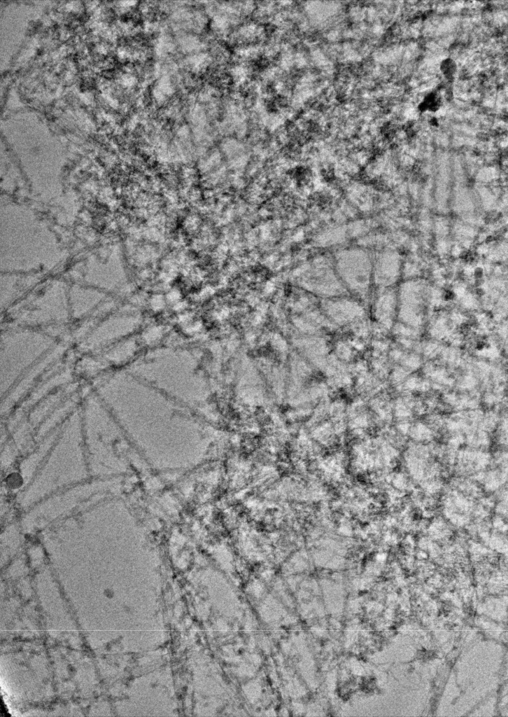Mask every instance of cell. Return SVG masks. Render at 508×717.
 Segmentation results:
<instances>
[{"label": "cell", "mask_w": 508, "mask_h": 717, "mask_svg": "<svg viewBox=\"0 0 508 717\" xmlns=\"http://www.w3.org/2000/svg\"><path fill=\"white\" fill-rule=\"evenodd\" d=\"M340 297L325 299L323 308L326 314L337 323H346L361 314L362 308L355 301Z\"/></svg>", "instance_id": "cell-4"}, {"label": "cell", "mask_w": 508, "mask_h": 717, "mask_svg": "<svg viewBox=\"0 0 508 717\" xmlns=\"http://www.w3.org/2000/svg\"><path fill=\"white\" fill-rule=\"evenodd\" d=\"M297 284L304 289L327 298L340 297L347 292L334 267L333 260L321 257L301 270Z\"/></svg>", "instance_id": "cell-2"}, {"label": "cell", "mask_w": 508, "mask_h": 717, "mask_svg": "<svg viewBox=\"0 0 508 717\" xmlns=\"http://www.w3.org/2000/svg\"><path fill=\"white\" fill-rule=\"evenodd\" d=\"M400 273V258L393 251H384L373 260L372 281L385 288L395 284Z\"/></svg>", "instance_id": "cell-3"}, {"label": "cell", "mask_w": 508, "mask_h": 717, "mask_svg": "<svg viewBox=\"0 0 508 717\" xmlns=\"http://www.w3.org/2000/svg\"><path fill=\"white\" fill-rule=\"evenodd\" d=\"M336 272L346 291L358 296L367 294L372 282L373 259L356 247L337 251L332 259Z\"/></svg>", "instance_id": "cell-1"}]
</instances>
